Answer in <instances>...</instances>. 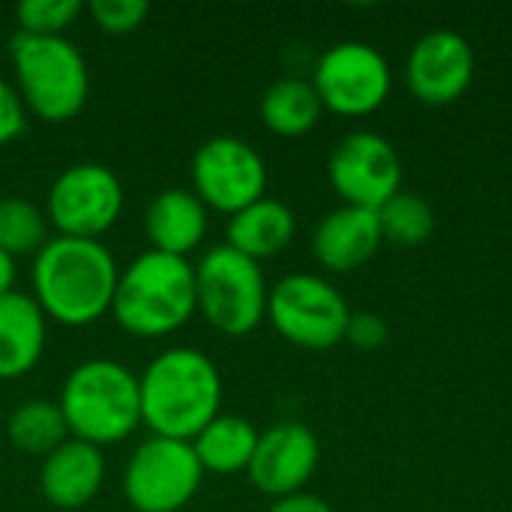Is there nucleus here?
<instances>
[{
  "mask_svg": "<svg viewBox=\"0 0 512 512\" xmlns=\"http://www.w3.org/2000/svg\"><path fill=\"white\" fill-rule=\"evenodd\" d=\"M117 279V261L99 240L57 234L36 252L33 300L45 318L84 327L111 312Z\"/></svg>",
  "mask_w": 512,
  "mask_h": 512,
  "instance_id": "f257e3e1",
  "label": "nucleus"
},
{
  "mask_svg": "<svg viewBox=\"0 0 512 512\" xmlns=\"http://www.w3.org/2000/svg\"><path fill=\"white\" fill-rule=\"evenodd\" d=\"M141 423L156 438L192 441L222 408V375L195 348H168L138 378Z\"/></svg>",
  "mask_w": 512,
  "mask_h": 512,
  "instance_id": "f03ea898",
  "label": "nucleus"
},
{
  "mask_svg": "<svg viewBox=\"0 0 512 512\" xmlns=\"http://www.w3.org/2000/svg\"><path fill=\"white\" fill-rule=\"evenodd\" d=\"M195 312V264L186 258L147 249L117 279L111 315L129 336H168L180 330Z\"/></svg>",
  "mask_w": 512,
  "mask_h": 512,
  "instance_id": "7ed1b4c3",
  "label": "nucleus"
},
{
  "mask_svg": "<svg viewBox=\"0 0 512 512\" xmlns=\"http://www.w3.org/2000/svg\"><path fill=\"white\" fill-rule=\"evenodd\" d=\"M60 411L69 435L93 447L117 444L141 426L138 378L117 360H84L60 390Z\"/></svg>",
  "mask_w": 512,
  "mask_h": 512,
  "instance_id": "20e7f679",
  "label": "nucleus"
},
{
  "mask_svg": "<svg viewBox=\"0 0 512 512\" xmlns=\"http://www.w3.org/2000/svg\"><path fill=\"white\" fill-rule=\"evenodd\" d=\"M9 54L15 90L27 111L48 123H66L84 108L90 93V72L72 39L15 33Z\"/></svg>",
  "mask_w": 512,
  "mask_h": 512,
  "instance_id": "39448f33",
  "label": "nucleus"
},
{
  "mask_svg": "<svg viewBox=\"0 0 512 512\" xmlns=\"http://www.w3.org/2000/svg\"><path fill=\"white\" fill-rule=\"evenodd\" d=\"M195 297L210 327L225 336H246L267 318L270 288L258 261L222 243L195 264Z\"/></svg>",
  "mask_w": 512,
  "mask_h": 512,
  "instance_id": "423d86ee",
  "label": "nucleus"
},
{
  "mask_svg": "<svg viewBox=\"0 0 512 512\" xmlns=\"http://www.w3.org/2000/svg\"><path fill=\"white\" fill-rule=\"evenodd\" d=\"M267 318L285 342L306 351H327L345 342L351 309L327 279L291 273L270 288Z\"/></svg>",
  "mask_w": 512,
  "mask_h": 512,
  "instance_id": "0eeeda50",
  "label": "nucleus"
},
{
  "mask_svg": "<svg viewBox=\"0 0 512 512\" xmlns=\"http://www.w3.org/2000/svg\"><path fill=\"white\" fill-rule=\"evenodd\" d=\"M201 480L204 468L192 441L150 435L126 462L123 492L135 512H177L198 495Z\"/></svg>",
  "mask_w": 512,
  "mask_h": 512,
  "instance_id": "6e6552de",
  "label": "nucleus"
},
{
  "mask_svg": "<svg viewBox=\"0 0 512 512\" xmlns=\"http://www.w3.org/2000/svg\"><path fill=\"white\" fill-rule=\"evenodd\" d=\"M390 63L369 42H336L330 45L318 66L312 87L321 105L342 117H366L378 111L390 96Z\"/></svg>",
  "mask_w": 512,
  "mask_h": 512,
  "instance_id": "1a4fd4ad",
  "label": "nucleus"
},
{
  "mask_svg": "<svg viewBox=\"0 0 512 512\" xmlns=\"http://www.w3.org/2000/svg\"><path fill=\"white\" fill-rule=\"evenodd\" d=\"M123 210L120 177L99 162H78L57 174L48 189V222L60 237L99 240Z\"/></svg>",
  "mask_w": 512,
  "mask_h": 512,
  "instance_id": "9d476101",
  "label": "nucleus"
},
{
  "mask_svg": "<svg viewBox=\"0 0 512 512\" xmlns=\"http://www.w3.org/2000/svg\"><path fill=\"white\" fill-rule=\"evenodd\" d=\"M192 189L204 207L234 216L264 198L267 165L249 141L237 135H216L192 156Z\"/></svg>",
  "mask_w": 512,
  "mask_h": 512,
  "instance_id": "9b49d317",
  "label": "nucleus"
},
{
  "mask_svg": "<svg viewBox=\"0 0 512 512\" xmlns=\"http://www.w3.org/2000/svg\"><path fill=\"white\" fill-rule=\"evenodd\" d=\"M330 186L348 207L381 210L402 192V159L396 147L369 129L348 132L330 153Z\"/></svg>",
  "mask_w": 512,
  "mask_h": 512,
  "instance_id": "f8f14e48",
  "label": "nucleus"
},
{
  "mask_svg": "<svg viewBox=\"0 0 512 512\" xmlns=\"http://www.w3.org/2000/svg\"><path fill=\"white\" fill-rule=\"evenodd\" d=\"M474 69V48L462 33L432 30L414 42L405 63V81L417 102L450 105L468 93Z\"/></svg>",
  "mask_w": 512,
  "mask_h": 512,
  "instance_id": "ddd939ff",
  "label": "nucleus"
},
{
  "mask_svg": "<svg viewBox=\"0 0 512 512\" xmlns=\"http://www.w3.org/2000/svg\"><path fill=\"white\" fill-rule=\"evenodd\" d=\"M321 462V444L303 423L285 420L258 435L255 456L246 468L252 486L270 498L297 495L306 489Z\"/></svg>",
  "mask_w": 512,
  "mask_h": 512,
  "instance_id": "4468645a",
  "label": "nucleus"
},
{
  "mask_svg": "<svg viewBox=\"0 0 512 512\" xmlns=\"http://www.w3.org/2000/svg\"><path fill=\"white\" fill-rule=\"evenodd\" d=\"M384 246L378 210L366 207H336L327 213L312 234V255L330 273L360 270Z\"/></svg>",
  "mask_w": 512,
  "mask_h": 512,
  "instance_id": "2eb2a0df",
  "label": "nucleus"
},
{
  "mask_svg": "<svg viewBox=\"0 0 512 512\" xmlns=\"http://www.w3.org/2000/svg\"><path fill=\"white\" fill-rule=\"evenodd\" d=\"M105 483V456L99 447L66 438L57 450L42 459L39 489L48 504L57 510H81L87 507Z\"/></svg>",
  "mask_w": 512,
  "mask_h": 512,
  "instance_id": "dca6fc26",
  "label": "nucleus"
},
{
  "mask_svg": "<svg viewBox=\"0 0 512 512\" xmlns=\"http://www.w3.org/2000/svg\"><path fill=\"white\" fill-rule=\"evenodd\" d=\"M144 234L150 249L186 258L207 234V207L192 189H165L144 213Z\"/></svg>",
  "mask_w": 512,
  "mask_h": 512,
  "instance_id": "f3484780",
  "label": "nucleus"
},
{
  "mask_svg": "<svg viewBox=\"0 0 512 512\" xmlns=\"http://www.w3.org/2000/svg\"><path fill=\"white\" fill-rule=\"evenodd\" d=\"M48 339V318L30 294L9 291L0 297V381L27 375Z\"/></svg>",
  "mask_w": 512,
  "mask_h": 512,
  "instance_id": "a211bd4d",
  "label": "nucleus"
},
{
  "mask_svg": "<svg viewBox=\"0 0 512 512\" xmlns=\"http://www.w3.org/2000/svg\"><path fill=\"white\" fill-rule=\"evenodd\" d=\"M294 231H297V219L291 207L264 195L255 204L228 216L225 243L237 249L240 255L261 264L264 258H273L282 249H288L294 240Z\"/></svg>",
  "mask_w": 512,
  "mask_h": 512,
  "instance_id": "6ab92c4d",
  "label": "nucleus"
},
{
  "mask_svg": "<svg viewBox=\"0 0 512 512\" xmlns=\"http://www.w3.org/2000/svg\"><path fill=\"white\" fill-rule=\"evenodd\" d=\"M258 435L261 432L246 417L219 414L192 438V450L204 471L237 474L249 468L255 447H258Z\"/></svg>",
  "mask_w": 512,
  "mask_h": 512,
  "instance_id": "aec40b11",
  "label": "nucleus"
},
{
  "mask_svg": "<svg viewBox=\"0 0 512 512\" xmlns=\"http://www.w3.org/2000/svg\"><path fill=\"white\" fill-rule=\"evenodd\" d=\"M321 111L324 105L312 81L303 78H279L261 96V120L282 138H300L312 132L321 120Z\"/></svg>",
  "mask_w": 512,
  "mask_h": 512,
  "instance_id": "412c9836",
  "label": "nucleus"
},
{
  "mask_svg": "<svg viewBox=\"0 0 512 512\" xmlns=\"http://www.w3.org/2000/svg\"><path fill=\"white\" fill-rule=\"evenodd\" d=\"M6 435H9V444L18 453L42 456V459L51 450H57L66 438H72L60 405L57 402H48V399L21 402L12 411L9 423H6Z\"/></svg>",
  "mask_w": 512,
  "mask_h": 512,
  "instance_id": "4be33fe9",
  "label": "nucleus"
},
{
  "mask_svg": "<svg viewBox=\"0 0 512 512\" xmlns=\"http://www.w3.org/2000/svg\"><path fill=\"white\" fill-rule=\"evenodd\" d=\"M378 219H381L384 243H396L405 249L423 246L435 234V210L429 207L426 198L411 192H396L378 210Z\"/></svg>",
  "mask_w": 512,
  "mask_h": 512,
  "instance_id": "5701e85b",
  "label": "nucleus"
},
{
  "mask_svg": "<svg viewBox=\"0 0 512 512\" xmlns=\"http://www.w3.org/2000/svg\"><path fill=\"white\" fill-rule=\"evenodd\" d=\"M48 216L24 198H0V249L15 255L39 252L48 243Z\"/></svg>",
  "mask_w": 512,
  "mask_h": 512,
  "instance_id": "b1692460",
  "label": "nucleus"
},
{
  "mask_svg": "<svg viewBox=\"0 0 512 512\" xmlns=\"http://www.w3.org/2000/svg\"><path fill=\"white\" fill-rule=\"evenodd\" d=\"M81 0H24L15 6L18 33L63 36V30L81 15Z\"/></svg>",
  "mask_w": 512,
  "mask_h": 512,
  "instance_id": "393cba45",
  "label": "nucleus"
},
{
  "mask_svg": "<svg viewBox=\"0 0 512 512\" xmlns=\"http://www.w3.org/2000/svg\"><path fill=\"white\" fill-rule=\"evenodd\" d=\"M87 9H90L99 30L117 33V36L138 30L150 12V6L144 0H93Z\"/></svg>",
  "mask_w": 512,
  "mask_h": 512,
  "instance_id": "a878e982",
  "label": "nucleus"
},
{
  "mask_svg": "<svg viewBox=\"0 0 512 512\" xmlns=\"http://www.w3.org/2000/svg\"><path fill=\"white\" fill-rule=\"evenodd\" d=\"M387 336H390L387 321L378 312H351L345 339L354 348H360V351H378L387 342Z\"/></svg>",
  "mask_w": 512,
  "mask_h": 512,
  "instance_id": "bb28decb",
  "label": "nucleus"
},
{
  "mask_svg": "<svg viewBox=\"0 0 512 512\" xmlns=\"http://www.w3.org/2000/svg\"><path fill=\"white\" fill-rule=\"evenodd\" d=\"M27 126V108L15 90V84H9L6 78H0V147L15 141Z\"/></svg>",
  "mask_w": 512,
  "mask_h": 512,
  "instance_id": "cd10ccee",
  "label": "nucleus"
},
{
  "mask_svg": "<svg viewBox=\"0 0 512 512\" xmlns=\"http://www.w3.org/2000/svg\"><path fill=\"white\" fill-rule=\"evenodd\" d=\"M270 512H333V507L318 498V495H309V492H297V495H285V498H276Z\"/></svg>",
  "mask_w": 512,
  "mask_h": 512,
  "instance_id": "c85d7f7f",
  "label": "nucleus"
},
{
  "mask_svg": "<svg viewBox=\"0 0 512 512\" xmlns=\"http://www.w3.org/2000/svg\"><path fill=\"white\" fill-rule=\"evenodd\" d=\"M15 291V258L0 249V297Z\"/></svg>",
  "mask_w": 512,
  "mask_h": 512,
  "instance_id": "c756f323",
  "label": "nucleus"
}]
</instances>
